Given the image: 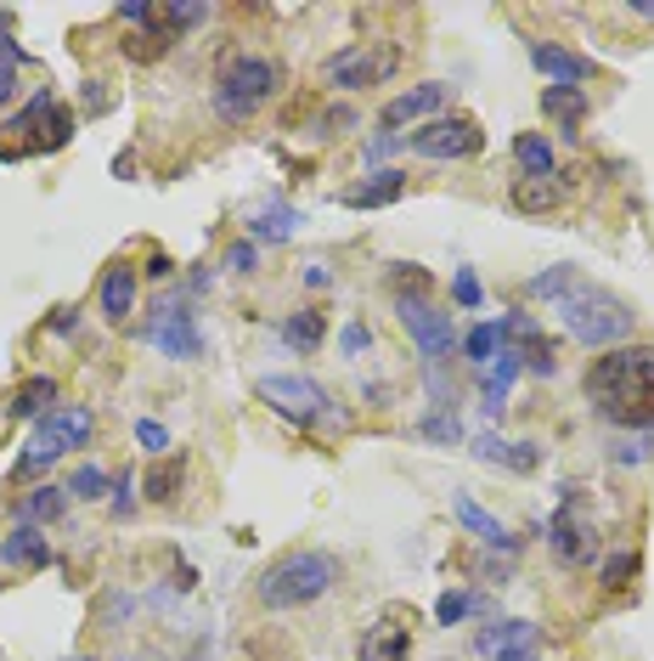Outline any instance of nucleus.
<instances>
[{
  "label": "nucleus",
  "instance_id": "nucleus-45",
  "mask_svg": "<svg viewBox=\"0 0 654 661\" xmlns=\"http://www.w3.org/2000/svg\"><path fill=\"white\" fill-rule=\"evenodd\" d=\"M637 18H654V0H637V7H632Z\"/></svg>",
  "mask_w": 654,
  "mask_h": 661
},
{
  "label": "nucleus",
  "instance_id": "nucleus-2",
  "mask_svg": "<svg viewBox=\"0 0 654 661\" xmlns=\"http://www.w3.org/2000/svg\"><path fill=\"white\" fill-rule=\"evenodd\" d=\"M558 317H565V334L593 346V351H615L632 334V322H637V311L621 294L593 289V283H582V289H570L565 300H558Z\"/></svg>",
  "mask_w": 654,
  "mask_h": 661
},
{
  "label": "nucleus",
  "instance_id": "nucleus-19",
  "mask_svg": "<svg viewBox=\"0 0 654 661\" xmlns=\"http://www.w3.org/2000/svg\"><path fill=\"white\" fill-rule=\"evenodd\" d=\"M401 193H407V176H401V171H379L372 182L350 187V193H344V204H350V210H384V204H396Z\"/></svg>",
  "mask_w": 654,
  "mask_h": 661
},
{
  "label": "nucleus",
  "instance_id": "nucleus-23",
  "mask_svg": "<svg viewBox=\"0 0 654 661\" xmlns=\"http://www.w3.org/2000/svg\"><path fill=\"white\" fill-rule=\"evenodd\" d=\"M283 340H289L294 351H305V357H311V351L328 340V317H322V311H294V317L283 322Z\"/></svg>",
  "mask_w": 654,
  "mask_h": 661
},
{
  "label": "nucleus",
  "instance_id": "nucleus-37",
  "mask_svg": "<svg viewBox=\"0 0 654 661\" xmlns=\"http://www.w3.org/2000/svg\"><path fill=\"white\" fill-rule=\"evenodd\" d=\"M367 346H372V328H367V322H344V334H339V351H344V357H361Z\"/></svg>",
  "mask_w": 654,
  "mask_h": 661
},
{
  "label": "nucleus",
  "instance_id": "nucleus-42",
  "mask_svg": "<svg viewBox=\"0 0 654 661\" xmlns=\"http://www.w3.org/2000/svg\"><path fill=\"white\" fill-rule=\"evenodd\" d=\"M536 458H541V453H536V441H508V469H519V475H525V469H536Z\"/></svg>",
  "mask_w": 654,
  "mask_h": 661
},
{
  "label": "nucleus",
  "instance_id": "nucleus-43",
  "mask_svg": "<svg viewBox=\"0 0 654 661\" xmlns=\"http://www.w3.org/2000/svg\"><path fill=\"white\" fill-rule=\"evenodd\" d=\"M226 266L232 272H254V243H237V250L226 255Z\"/></svg>",
  "mask_w": 654,
  "mask_h": 661
},
{
  "label": "nucleus",
  "instance_id": "nucleus-9",
  "mask_svg": "<svg viewBox=\"0 0 654 661\" xmlns=\"http://www.w3.org/2000/svg\"><path fill=\"white\" fill-rule=\"evenodd\" d=\"M547 543H553V554L565 565L598 560V532H593V521L576 515V486H565V504H558V515L547 521Z\"/></svg>",
  "mask_w": 654,
  "mask_h": 661
},
{
  "label": "nucleus",
  "instance_id": "nucleus-15",
  "mask_svg": "<svg viewBox=\"0 0 654 661\" xmlns=\"http://www.w3.org/2000/svg\"><path fill=\"white\" fill-rule=\"evenodd\" d=\"M0 565H12V571H46L51 565V543L40 526H18L0 537Z\"/></svg>",
  "mask_w": 654,
  "mask_h": 661
},
{
  "label": "nucleus",
  "instance_id": "nucleus-41",
  "mask_svg": "<svg viewBox=\"0 0 654 661\" xmlns=\"http://www.w3.org/2000/svg\"><path fill=\"white\" fill-rule=\"evenodd\" d=\"M108 492H114V498H108V509H114V515L125 521V515H130V492H136V475H119V480H114Z\"/></svg>",
  "mask_w": 654,
  "mask_h": 661
},
{
  "label": "nucleus",
  "instance_id": "nucleus-32",
  "mask_svg": "<svg viewBox=\"0 0 654 661\" xmlns=\"http://www.w3.org/2000/svg\"><path fill=\"white\" fill-rule=\"evenodd\" d=\"M418 436H423V441H440V447H457V441H462V425H457V412L440 407V412H429V419L418 425Z\"/></svg>",
  "mask_w": 654,
  "mask_h": 661
},
{
  "label": "nucleus",
  "instance_id": "nucleus-34",
  "mask_svg": "<svg viewBox=\"0 0 654 661\" xmlns=\"http://www.w3.org/2000/svg\"><path fill=\"white\" fill-rule=\"evenodd\" d=\"M632 576H637V554H609V560H604V571H598V583H604L609 594H621V589L632 583Z\"/></svg>",
  "mask_w": 654,
  "mask_h": 661
},
{
  "label": "nucleus",
  "instance_id": "nucleus-30",
  "mask_svg": "<svg viewBox=\"0 0 654 661\" xmlns=\"http://www.w3.org/2000/svg\"><path fill=\"white\" fill-rule=\"evenodd\" d=\"M462 351H469V362H480V368H486V362L502 351V322H480V328H469Z\"/></svg>",
  "mask_w": 654,
  "mask_h": 661
},
{
  "label": "nucleus",
  "instance_id": "nucleus-27",
  "mask_svg": "<svg viewBox=\"0 0 654 661\" xmlns=\"http://www.w3.org/2000/svg\"><path fill=\"white\" fill-rule=\"evenodd\" d=\"M294 226H300V210H289V204H271V210H260V215L248 221V232H254V237H271V243L294 237Z\"/></svg>",
  "mask_w": 654,
  "mask_h": 661
},
{
  "label": "nucleus",
  "instance_id": "nucleus-31",
  "mask_svg": "<svg viewBox=\"0 0 654 661\" xmlns=\"http://www.w3.org/2000/svg\"><path fill=\"white\" fill-rule=\"evenodd\" d=\"M18 68H23V51L12 40H0V108L18 103Z\"/></svg>",
  "mask_w": 654,
  "mask_h": 661
},
{
  "label": "nucleus",
  "instance_id": "nucleus-29",
  "mask_svg": "<svg viewBox=\"0 0 654 661\" xmlns=\"http://www.w3.org/2000/svg\"><path fill=\"white\" fill-rule=\"evenodd\" d=\"M570 289H582V272L576 266H553V272H536L530 278V294L536 300H565Z\"/></svg>",
  "mask_w": 654,
  "mask_h": 661
},
{
  "label": "nucleus",
  "instance_id": "nucleus-5",
  "mask_svg": "<svg viewBox=\"0 0 654 661\" xmlns=\"http://www.w3.org/2000/svg\"><path fill=\"white\" fill-rule=\"evenodd\" d=\"M260 401L271 412H283V419H294V425H316V419H328L333 396L305 373H271V379H260Z\"/></svg>",
  "mask_w": 654,
  "mask_h": 661
},
{
  "label": "nucleus",
  "instance_id": "nucleus-26",
  "mask_svg": "<svg viewBox=\"0 0 654 661\" xmlns=\"http://www.w3.org/2000/svg\"><path fill=\"white\" fill-rule=\"evenodd\" d=\"M514 158H519V171H525V176H553V142L536 136V130L514 136Z\"/></svg>",
  "mask_w": 654,
  "mask_h": 661
},
{
  "label": "nucleus",
  "instance_id": "nucleus-18",
  "mask_svg": "<svg viewBox=\"0 0 654 661\" xmlns=\"http://www.w3.org/2000/svg\"><path fill=\"white\" fill-rule=\"evenodd\" d=\"M480 655H514V650H536V628L530 622H519V616H508V622H491V628H480Z\"/></svg>",
  "mask_w": 654,
  "mask_h": 661
},
{
  "label": "nucleus",
  "instance_id": "nucleus-16",
  "mask_svg": "<svg viewBox=\"0 0 654 661\" xmlns=\"http://www.w3.org/2000/svg\"><path fill=\"white\" fill-rule=\"evenodd\" d=\"M130 311H136V266L114 261L103 272V317L108 322H130Z\"/></svg>",
  "mask_w": 654,
  "mask_h": 661
},
{
  "label": "nucleus",
  "instance_id": "nucleus-39",
  "mask_svg": "<svg viewBox=\"0 0 654 661\" xmlns=\"http://www.w3.org/2000/svg\"><path fill=\"white\" fill-rule=\"evenodd\" d=\"M136 441H141L147 453H164V447H169V430H164L158 419H141V425H136Z\"/></svg>",
  "mask_w": 654,
  "mask_h": 661
},
{
  "label": "nucleus",
  "instance_id": "nucleus-14",
  "mask_svg": "<svg viewBox=\"0 0 654 661\" xmlns=\"http://www.w3.org/2000/svg\"><path fill=\"white\" fill-rule=\"evenodd\" d=\"M530 62L553 79V86H582V79H593V62L570 46H553V40H530Z\"/></svg>",
  "mask_w": 654,
  "mask_h": 661
},
{
  "label": "nucleus",
  "instance_id": "nucleus-10",
  "mask_svg": "<svg viewBox=\"0 0 654 661\" xmlns=\"http://www.w3.org/2000/svg\"><path fill=\"white\" fill-rule=\"evenodd\" d=\"M407 650H412V611L401 605L379 611V622L361 633V661H407Z\"/></svg>",
  "mask_w": 654,
  "mask_h": 661
},
{
  "label": "nucleus",
  "instance_id": "nucleus-11",
  "mask_svg": "<svg viewBox=\"0 0 654 661\" xmlns=\"http://www.w3.org/2000/svg\"><path fill=\"white\" fill-rule=\"evenodd\" d=\"M153 340L164 357L175 362H193L204 351V334H198V317L186 311V305H158V322H153Z\"/></svg>",
  "mask_w": 654,
  "mask_h": 661
},
{
  "label": "nucleus",
  "instance_id": "nucleus-6",
  "mask_svg": "<svg viewBox=\"0 0 654 661\" xmlns=\"http://www.w3.org/2000/svg\"><path fill=\"white\" fill-rule=\"evenodd\" d=\"M396 317L401 328L418 340V357L429 368H440L451 351H457V328H451V311H435L429 300H396Z\"/></svg>",
  "mask_w": 654,
  "mask_h": 661
},
{
  "label": "nucleus",
  "instance_id": "nucleus-1",
  "mask_svg": "<svg viewBox=\"0 0 654 661\" xmlns=\"http://www.w3.org/2000/svg\"><path fill=\"white\" fill-rule=\"evenodd\" d=\"M587 390L598 396L593 407L609 425L654 430V346H615L587 368Z\"/></svg>",
  "mask_w": 654,
  "mask_h": 661
},
{
  "label": "nucleus",
  "instance_id": "nucleus-25",
  "mask_svg": "<svg viewBox=\"0 0 654 661\" xmlns=\"http://www.w3.org/2000/svg\"><path fill=\"white\" fill-rule=\"evenodd\" d=\"M180 480H186V464L180 458H158L153 469H147V480H141V492L153 504H175V492H180Z\"/></svg>",
  "mask_w": 654,
  "mask_h": 661
},
{
  "label": "nucleus",
  "instance_id": "nucleus-35",
  "mask_svg": "<svg viewBox=\"0 0 654 661\" xmlns=\"http://www.w3.org/2000/svg\"><path fill=\"white\" fill-rule=\"evenodd\" d=\"M514 357H519V368L536 373V379H553V373H558V357H553L547 340H536V346H525V351H514Z\"/></svg>",
  "mask_w": 654,
  "mask_h": 661
},
{
  "label": "nucleus",
  "instance_id": "nucleus-28",
  "mask_svg": "<svg viewBox=\"0 0 654 661\" xmlns=\"http://www.w3.org/2000/svg\"><path fill=\"white\" fill-rule=\"evenodd\" d=\"M108 469H97V464H79L74 475H68V498H85V504H103L108 498Z\"/></svg>",
  "mask_w": 654,
  "mask_h": 661
},
{
  "label": "nucleus",
  "instance_id": "nucleus-33",
  "mask_svg": "<svg viewBox=\"0 0 654 661\" xmlns=\"http://www.w3.org/2000/svg\"><path fill=\"white\" fill-rule=\"evenodd\" d=\"M390 289H396V300H423L429 294V272L423 266H390Z\"/></svg>",
  "mask_w": 654,
  "mask_h": 661
},
{
  "label": "nucleus",
  "instance_id": "nucleus-38",
  "mask_svg": "<svg viewBox=\"0 0 654 661\" xmlns=\"http://www.w3.org/2000/svg\"><path fill=\"white\" fill-rule=\"evenodd\" d=\"M451 294H457V305H480V278H475L469 266H457V278H451Z\"/></svg>",
  "mask_w": 654,
  "mask_h": 661
},
{
  "label": "nucleus",
  "instance_id": "nucleus-21",
  "mask_svg": "<svg viewBox=\"0 0 654 661\" xmlns=\"http://www.w3.org/2000/svg\"><path fill=\"white\" fill-rule=\"evenodd\" d=\"M62 509H68V486H35L29 498L18 504V515H23V526H51V521H62Z\"/></svg>",
  "mask_w": 654,
  "mask_h": 661
},
{
  "label": "nucleus",
  "instance_id": "nucleus-3",
  "mask_svg": "<svg viewBox=\"0 0 654 661\" xmlns=\"http://www.w3.org/2000/svg\"><path fill=\"white\" fill-rule=\"evenodd\" d=\"M333 554H316V548H300V554H283L265 576H260V605L265 611H300V605H316L328 589H333Z\"/></svg>",
  "mask_w": 654,
  "mask_h": 661
},
{
  "label": "nucleus",
  "instance_id": "nucleus-20",
  "mask_svg": "<svg viewBox=\"0 0 654 661\" xmlns=\"http://www.w3.org/2000/svg\"><path fill=\"white\" fill-rule=\"evenodd\" d=\"M541 114L558 125H582L587 119V86H547L541 91Z\"/></svg>",
  "mask_w": 654,
  "mask_h": 661
},
{
  "label": "nucleus",
  "instance_id": "nucleus-12",
  "mask_svg": "<svg viewBox=\"0 0 654 661\" xmlns=\"http://www.w3.org/2000/svg\"><path fill=\"white\" fill-rule=\"evenodd\" d=\"M446 97H451V86H446V79H423V86H412V91L390 97L379 119H384V130L396 136V125H412V119H423V114L446 108Z\"/></svg>",
  "mask_w": 654,
  "mask_h": 661
},
{
  "label": "nucleus",
  "instance_id": "nucleus-36",
  "mask_svg": "<svg viewBox=\"0 0 654 661\" xmlns=\"http://www.w3.org/2000/svg\"><path fill=\"white\" fill-rule=\"evenodd\" d=\"M469 611H475V600L462 594V589H451V594H440V600H435V622H440V628H457Z\"/></svg>",
  "mask_w": 654,
  "mask_h": 661
},
{
  "label": "nucleus",
  "instance_id": "nucleus-7",
  "mask_svg": "<svg viewBox=\"0 0 654 661\" xmlns=\"http://www.w3.org/2000/svg\"><path fill=\"white\" fill-rule=\"evenodd\" d=\"M480 147H486V130L469 114H451V119L412 130V153H423V158H475Z\"/></svg>",
  "mask_w": 654,
  "mask_h": 661
},
{
  "label": "nucleus",
  "instance_id": "nucleus-17",
  "mask_svg": "<svg viewBox=\"0 0 654 661\" xmlns=\"http://www.w3.org/2000/svg\"><path fill=\"white\" fill-rule=\"evenodd\" d=\"M451 509H457V521L469 526V532H475V537H480L486 548H502V554H514V548H519V543H514V537L502 532V521H497V515H486V509H480V504L469 498V492H457V498H451Z\"/></svg>",
  "mask_w": 654,
  "mask_h": 661
},
{
  "label": "nucleus",
  "instance_id": "nucleus-46",
  "mask_svg": "<svg viewBox=\"0 0 654 661\" xmlns=\"http://www.w3.org/2000/svg\"><path fill=\"white\" fill-rule=\"evenodd\" d=\"M68 661H97V655H68Z\"/></svg>",
  "mask_w": 654,
  "mask_h": 661
},
{
  "label": "nucleus",
  "instance_id": "nucleus-8",
  "mask_svg": "<svg viewBox=\"0 0 654 661\" xmlns=\"http://www.w3.org/2000/svg\"><path fill=\"white\" fill-rule=\"evenodd\" d=\"M328 86L339 91H367V86H379V79L396 74V51H372V46H344L328 57Z\"/></svg>",
  "mask_w": 654,
  "mask_h": 661
},
{
  "label": "nucleus",
  "instance_id": "nucleus-44",
  "mask_svg": "<svg viewBox=\"0 0 654 661\" xmlns=\"http://www.w3.org/2000/svg\"><path fill=\"white\" fill-rule=\"evenodd\" d=\"M328 283H333L328 266H305V289H328Z\"/></svg>",
  "mask_w": 654,
  "mask_h": 661
},
{
  "label": "nucleus",
  "instance_id": "nucleus-22",
  "mask_svg": "<svg viewBox=\"0 0 654 661\" xmlns=\"http://www.w3.org/2000/svg\"><path fill=\"white\" fill-rule=\"evenodd\" d=\"M558 193H565V187H558L553 176H519V182H514V210L541 215V210H553V204H558Z\"/></svg>",
  "mask_w": 654,
  "mask_h": 661
},
{
  "label": "nucleus",
  "instance_id": "nucleus-24",
  "mask_svg": "<svg viewBox=\"0 0 654 661\" xmlns=\"http://www.w3.org/2000/svg\"><path fill=\"white\" fill-rule=\"evenodd\" d=\"M51 401H57V379H29V385H18V396H12V412L18 419H46L51 412Z\"/></svg>",
  "mask_w": 654,
  "mask_h": 661
},
{
  "label": "nucleus",
  "instance_id": "nucleus-13",
  "mask_svg": "<svg viewBox=\"0 0 654 661\" xmlns=\"http://www.w3.org/2000/svg\"><path fill=\"white\" fill-rule=\"evenodd\" d=\"M35 436L40 441H51V447H85L90 436H97V412H90V407H51L46 412V419L35 425Z\"/></svg>",
  "mask_w": 654,
  "mask_h": 661
},
{
  "label": "nucleus",
  "instance_id": "nucleus-4",
  "mask_svg": "<svg viewBox=\"0 0 654 661\" xmlns=\"http://www.w3.org/2000/svg\"><path fill=\"white\" fill-rule=\"evenodd\" d=\"M283 86V68H276L271 57H221V79H215V108L221 119H248L271 103V91Z\"/></svg>",
  "mask_w": 654,
  "mask_h": 661
},
{
  "label": "nucleus",
  "instance_id": "nucleus-40",
  "mask_svg": "<svg viewBox=\"0 0 654 661\" xmlns=\"http://www.w3.org/2000/svg\"><path fill=\"white\" fill-rule=\"evenodd\" d=\"M475 458L480 464H508V441L502 436H475Z\"/></svg>",
  "mask_w": 654,
  "mask_h": 661
}]
</instances>
